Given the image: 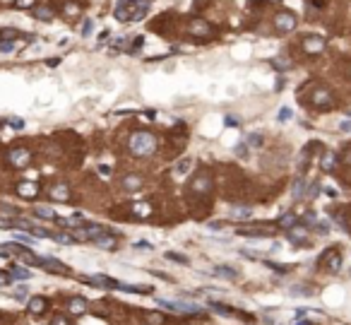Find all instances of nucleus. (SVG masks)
<instances>
[{"mask_svg": "<svg viewBox=\"0 0 351 325\" xmlns=\"http://www.w3.org/2000/svg\"><path fill=\"white\" fill-rule=\"evenodd\" d=\"M149 10V0H118L116 15L118 22H140Z\"/></svg>", "mask_w": 351, "mask_h": 325, "instance_id": "nucleus-1", "label": "nucleus"}, {"mask_svg": "<svg viewBox=\"0 0 351 325\" xmlns=\"http://www.w3.org/2000/svg\"><path fill=\"white\" fill-rule=\"evenodd\" d=\"M154 149H156V138L152 133L137 130L130 135V152L135 157H149V154H154Z\"/></svg>", "mask_w": 351, "mask_h": 325, "instance_id": "nucleus-2", "label": "nucleus"}, {"mask_svg": "<svg viewBox=\"0 0 351 325\" xmlns=\"http://www.w3.org/2000/svg\"><path fill=\"white\" fill-rule=\"evenodd\" d=\"M310 104L315 109H329L334 104V96H332V92L327 87H315L313 94H310Z\"/></svg>", "mask_w": 351, "mask_h": 325, "instance_id": "nucleus-3", "label": "nucleus"}, {"mask_svg": "<svg viewBox=\"0 0 351 325\" xmlns=\"http://www.w3.org/2000/svg\"><path fill=\"white\" fill-rule=\"evenodd\" d=\"M7 159H10V164H12V166H17V169H24V166H29L31 152H29V149H24V147H15V149H10Z\"/></svg>", "mask_w": 351, "mask_h": 325, "instance_id": "nucleus-4", "label": "nucleus"}, {"mask_svg": "<svg viewBox=\"0 0 351 325\" xmlns=\"http://www.w3.org/2000/svg\"><path fill=\"white\" fill-rule=\"evenodd\" d=\"M303 51L308 53V56H318L325 51V39L318 36V34H310V36H306L303 39Z\"/></svg>", "mask_w": 351, "mask_h": 325, "instance_id": "nucleus-5", "label": "nucleus"}, {"mask_svg": "<svg viewBox=\"0 0 351 325\" xmlns=\"http://www.w3.org/2000/svg\"><path fill=\"white\" fill-rule=\"evenodd\" d=\"M190 190H193L195 195H207V193L212 190V178H209V174H197V176L190 181Z\"/></svg>", "mask_w": 351, "mask_h": 325, "instance_id": "nucleus-6", "label": "nucleus"}, {"mask_svg": "<svg viewBox=\"0 0 351 325\" xmlns=\"http://www.w3.org/2000/svg\"><path fill=\"white\" fill-rule=\"evenodd\" d=\"M159 306H164L169 311H176V313H200V306H195V303H180V301H164V299H159Z\"/></svg>", "mask_w": 351, "mask_h": 325, "instance_id": "nucleus-7", "label": "nucleus"}, {"mask_svg": "<svg viewBox=\"0 0 351 325\" xmlns=\"http://www.w3.org/2000/svg\"><path fill=\"white\" fill-rule=\"evenodd\" d=\"M320 265L327 267V270H332V272H337V270L342 267V253H339L337 248H329L320 258Z\"/></svg>", "mask_w": 351, "mask_h": 325, "instance_id": "nucleus-8", "label": "nucleus"}, {"mask_svg": "<svg viewBox=\"0 0 351 325\" xmlns=\"http://www.w3.org/2000/svg\"><path fill=\"white\" fill-rule=\"evenodd\" d=\"M296 15H291V12H279L277 17H274V27H277V31H293L296 29Z\"/></svg>", "mask_w": 351, "mask_h": 325, "instance_id": "nucleus-9", "label": "nucleus"}, {"mask_svg": "<svg viewBox=\"0 0 351 325\" xmlns=\"http://www.w3.org/2000/svg\"><path fill=\"white\" fill-rule=\"evenodd\" d=\"M113 289L128 292V294H149V292H152V287H145V284H128V282H120V279H113Z\"/></svg>", "mask_w": 351, "mask_h": 325, "instance_id": "nucleus-10", "label": "nucleus"}, {"mask_svg": "<svg viewBox=\"0 0 351 325\" xmlns=\"http://www.w3.org/2000/svg\"><path fill=\"white\" fill-rule=\"evenodd\" d=\"M17 195H22V198H36L39 195V183L36 181H22V183H17Z\"/></svg>", "mask_w": 351, "mask_h": 325, "instance_id": "nucleus-11", "label": "nucleus"}, {"mask_svg": "<svg viewBox=\"0 0 351 325\" xmlns=\"http://www.w3.org/2000/svg\"><path fill=\"white\" fill-rule=\"evenodd\" d=\"M39 267H46L48 272H60V275H67V265L65 263H60L56 258H39Z\"/></svg>", "mask_w": 351, "mask_h": 325, "instance_id": "nucleus-12", "label": "nucleus"}, {"mask_svg": "<svg viewBox=\"0 0 351 325\" xmlns=\"http://www.w3.org/2000/svg\"><path fill=\"white\" fill-rule=\"evenodd\" d=\"M286 236H289V241H291V243H296V246H303V243L308 241V229H306V227H301V224H296L293 229H289V232H286Z\"/></svg>", "mask_w": 351, "mask_h": 325, "instance_id": "nucleus-13", "label": "nucleus"}, {"mask_svg": "<svg viewBox=\"0 0 351 325\" xmlns=\"http://www.w3.org/2000/svg\"><path fill=\"white\" fill-rule=\"evenodd\" d=\"M67 308H70L72 316H82V313H87L89 303H87V299H82V296H72L70 303H67Z\"/></svg>", "mask_w": 351, "mask_h": 325, "instance_id": "nucleus-14", "label": "nucleus"}, {"mask_svg": "<svg viewBox=\"0 0 351 325\" xmlns=\"http://www.w3.org/2000/svg\"><path fill=\"white\" fill-rule=\"evenodd\" d=\"M51 198H53L56 203H70V188H67L65 183H56V186L51 188Z\"/></svg>", "mask_w": 351, "mask_h": 325, "instance_id": "nucleus-15", "label": "nucleus"}, {"mask_svg": "<svg viewBox=\"0 0 351 325\" xmlns=\"http://www.w3.org/2000/svg\"><path fill=\"white\" fill-rule=\"evenodd\" d=\"M272 234L274 232H269V229H248V227L238 229V236H250V238H269Z\"/></svg>", "mask_w": 351, "mask_h": 325, "instance_id": "nucleus-16", "label": "nucleus"}, {"mask_svg": "<svg viewBox=\"0 0 351 325\" xmlns=\"http://www.w3.org/2000/svg\"><path fill=\"white\" fill-rule=\"evenodd\" d=\"M190 34H193V36H212L214 31H212V27L205 24L202 20H195V22L190 24Z\"/></svg>", "mask_w": 351, "mask_h": 325, "instance_id": "nucleus-17", "label": "nucleus"}, {"mask_svg": "<svg viewBox=\"0 0 351 325\" xmlns=\"http://www.w3.org/2000/svg\"><path fill=\"white\" fill-rule=\"evenodd\" d=\"M123 188H125L128 193H132V190H140V188H142V178L137 176V174H128V176L123 178Z\"/></svg>", "mask_w": 351, "mask_h": 325, "instance_id": "nucleus-18", "label": "nucleus"}, {"mask_svg": "<svg viewBox=\"0 0 351 325\" xmlns=\"http://www.w3.org/2000/svg\"><path fill=\"white\" fill-rule=\"evenodd\" d=\"M46 306H48V301H46L44 296H34V299H29V313H34V316H41V313L46 311Z\"/></svg>", "mask_w": 351, "mask_h": 325, "instance_id": "nucleus-19", "label": "nucleus"}, {"mask_svg": "<svg viewBox=\"0 0 351 325\" xmlns=\"http://www.w3.org/2000/svg\"><path fill=\"white\" fill-rule=\"evenodd\" d=\"M337 164H339V157L334 152H325L322 154V162H320L322 171H332V169H337Z\"/></svg>", "mask_w": 351, "mask_h": 325, "instance_id": "nucleus-20", "label": "nucleus"}, {"mask_svg": "<svg viewBox=\"0 0 351 325\" xmlns=\"http://www.w3.org/2000/svg\"><path fill=\"white\" fill-rule=\"evenodd\" d=\"M253 217V209L250 207H234L231 212H229V219H236V222H245V219H250Z\"/></svg>", "mask_w": 351, "mask_h": 325, "instance_id": "nucleus-21", "label": "nucleus"}, {"mask_svg": "<svg viewBox=\"0 0 351 325\" xmlns=\"http://www.w3.org/2000/svg\"><path fill=\"white\" fill-rule=\"evenodd\" d=\"M56 222H58V224H63V227H72V229H82V227L87 224L82 217H58Z\"/></svg>", "mask_w": 351, "mask_h": 325, "instance_id": "nucleus-22", "label": "nucleus"}, {"mask_svg": "<svg viewBox=\"0 0 351 325\" xmlns=\"http://www.w3.org/2000/svg\"><path fill=\"white\" fill-rule=\"evenodd\" d=\"M132 217H137V219L152 217V205H147V203H135V205H132Z\"/></svg>", "mask_w": 351, "mask_h": 325, "instance_id": "nucleus-23", "label": "nucleus"}, {"mask_svg": "<svg viewBox=\"0 0 351 325\" xmlns=\"http://www.w3.org/2000/svg\"><path fill=\"white\" fill-rule=\"evenodd\" d=\"M193 164H195V159H193V157H183V159L174 166V171L178 174V176H185V174L190 171V166H193Z\"/></svg>", "mask_w": 351, "mask_h": 325, "instance_id": "nucleus-24", "label": "nucleus"}, {"mask_svg": "<svg viewBox=\"0 0 351 325\" xmlns=\"http://www.w3.org/2000/svg\"><path fill=\"white\" fill-rule=\"evenodd\" d=\"M296 222H298V219H296V214H293V212H286V214H282V217L277 219V227H282V229H286V232H289V229L296 227Z\"/></svg>", "mask_w": 351, "mask_h": 325, "instance_id": "nucleus-25", "label": "nucleus"}, {"mask_svg": "<svg viewBox=\"0 0 351 325\" xmlns=\"http://www.w3.org/2000/svg\"><path fill=\"white\" fill-rule=\"evenodd\" d=\"M214 275H217V277H221V279H238V272H236L234 267H229V265L214 267Z\"/></svg>", "mask_w": 351, "mask_h": 325, "instance_id": "nucleus-26", "label": "nucleus"}, {"mask_svg": "<svg viewBox=\"0 0 351 325\" xmlns=\"http://www.w3.org/2000/svg\"><path fill=\"white\" fill-rule=\"evenodd\" d=\"M209 308H214L217 313H221V316H238L231 306H226V303H219V301H214V299H209Z\"/></svg>", "mask_w": 351, "mask_h": 325, "instance_id": "nucleus-27", "label": "nucleus"}, {"mask_svg": "<svg viewBox=\"0 0 351 325\" xmlns=\"http://www.w3.org/2000/svg\"><path fill=\"white\" fill-rule=\"evenodd\" d=\"M24 251H27V248H22L17 241H15V243H0V255H10V253H17V255H20V253H24Z\"/></svg>", "mask_w": 351, "mask_h": 325, "instance_id": "nucleus-28", "label": "nucleus"}, {"mask_svg": "<svg viewBox=\"0 0 351 325\" xmlns=\"http://www.w3.org/2000/svg\"><path fill=\"white\" fill-rule=\"evenodd\" d=\"M34 214H36V217H41V219H51V222H56V219H58V214H56L53 209H48V207H41V205L34 207Z\"/></svg>", "mask_w": 351, "mask_h": 325, "instance_id": "nucleus-29", "label": "nucleus"}, {"mask_svg": "<svg viewBox=\"0 0 351 325\" xmlns=\"http://www.w3.org/2000/svg\"><path fill=\"white\" fill-rule=\"evenodd\" d=\"M94 246H96V248H116V236L104 234V236L94 238Z\"/></svg>", "mask_w": 351, "mask_h": 325, "instance_id": "nucleus-30", "label": "nucleus"}, {"mask_svg": "<svg viewBox=\"0 0 351 325\" xmlns=\"http://www.w3.org/2000/svg\"><path fill=\"white\" fill-rule=\"evenodd\" d=\"M145 323H149V325H164V323H166V318H164L161 313L152 311V313H145Z\"/></svg>", "mask_w": 351, "mask_h": 325, "instance_id": "nucleus-31", "label": "nucleus"}, {"mask_svg": "<svg viewBox=\"0 0 351 325\" xmlns=\"http://www.w3.org/2000/svg\"><path fill=\"white\" fill-rule=\"evenodd\" d=\"M306 195V178H296L293 183V198H303Z\"/></svg>", "mask_w": 351, "mask_h": 325, "instance_id": "nucleus-32", "label": "nucleus"}, {"mask_svg": "<svg viewBox=\"0 0 351 325\" xmlns=\"http://www.w3.org/2000/svg\"><path fill=\"white\" fill-rule=\"evenodd\" d=\"M10 277H15V279H29V277H31V270H24V267H12Z\"/></svg>", "mask_w": 351, "mask_h": 325, "instance_id": "nucleus-33", "label": "nucleus"}, {"mask_svg": "<svg viewBox=\"0 0 351 325\" xmlns=\"http://www.w3.org/2000/svg\"><path fill=\"white\" fill-rule=\"evenodd\" d=\"M34 15H36V20H53V10L51 7H36Z\"/></svg>", "mask_w": 351, "mask_h": 325, "instance_id": "nucleus-34", "label": "nucleus"}, {"mask_svg": "<svg viewBox=\"0 0 351 325\" xmlns=\"http://www.w3.org/2000/svg\"><path fill=\"white\" fill-rule=\"evenodd\" d=\"M17 260H20V263H24V265H36V263H39V258H36V255H31V253H27V251H24V253H20V255H17Z\"/></svg>", "mask_w": 351, "mask_h": 325, "instance_id": "nucleus-35", "label": "nucleus"}, {"mask_svg": "<svg viewBox=\"0 0 351 325\" xmlns=\"http://www.w3.org/2000/svg\"><path fill=\"white\" fill-rule=\"evenodd\" d=\"M166 258H169V260H174V263H180V265H188V258H185V255H180V253H174V251H169V253H166Z\"/></svg>", "mask_w": 351, "mask_h": 325, "instance_id": "nucleus-36", "label": "nucleus"}, {"mask_svg": "<svg viewBox=\"0 0 351 325\" xmlns=\"http://www.w3.org/2000/svg\"><path fill=\"white\" fill-rule=\"evenodd\" d=\"M272 65H274V68H279V70H286V68H291V60H286L284 56H279V58L272 60Z\"/></svg>", "mask_w": 351, "mask_h": 325, "instance_id": "nucleus-37", "label": "nucleus"}, {"mask_svg": "<svg viewBox=\"0 0 351 325\" xmlns=\"http://www.w3.org/2000/svg\"><path fill=\"white\" fill-rule=\"evenodd\" d=\"M12 5H15L17 10H29V7H34V5H36V0H15Z\"/></svg>", "mask_w": 351, "mask_h": 325, "instance_id": "nucleus-38", "label": "nucleus"}, {"mask_svg": "<svg viewBox=\"0 0 351 325\" xmlns=\"http://www.w3.org/2000/svg\"><path fill=\"white\" fill-rule=\"evenodd\" d=\"M277 118H279V123L291 120V109H286V106H284V109H279V116H277Z\"/></svg>", "mask_w": 351, "mask_h": 325, "instance_id": "nucleus-39", "label": "nucleus"}, {"mask_svg": "<svg viewBox=\"0 0 351 325\" xmlns=\"http://www.w3.org/2000/svg\"><path fill=\"white\" fill-rule=\"evenodd\" d=\"M17 48V41H0V51L7 53V51H15Z\"/></svg>", "mask_w": 351, "mask_h": 325, "instance_id": "nucleus-40", "label": "nucleus"}, {"mask_svg": "<svg viewBox=\"0 0 351 325\" xmlns=\"http://www.w3.org/2000/svg\"><path fill=\"white\" fill-rule=\"evenodd\" d=\"M15 241H20V243H36V236H27V234H15Z\"/></svg>", "mask_w": 351, "mask_h": 325, "instance_id": "nucleus-41", "label": "nucleus"}, {"mask_svg": "<svg viewBox=\"0 0 351 325\" xmlns=\"http://www.w3.org/2000/svg\"><path fill=\"white\" fill-rule=\"evenodd\" d=\"M51 325H72L70 323V318H67V316H53V321H51Z\"/></svg>", "mask_w": 351, "mask_h": 325, "instance_id": "nucleus-42", "label": "nucleus"}, {"mask_svg": "<svg viewBox=\"0 0 351 325\" xmlns=\"http://www.w3.org/2000/svg\"><path fill=\"white\" fill-rule=\"evenodd\" d=\"M291 294H293V296H310L313 292H310L308 287H293V289H291Z\"/></svg>", "mask_w": 351, "mask_h": 325, "instance_id": "nucleus-43", "label": "nucleus"}, {"mask_svg": "<svg viewBox=\"0 0 351 325\" xmlns=\"http://www.w3.org/2000/svg\"><path fill=\"white\" fill-rule=\"evenodd\" d=\"M267 267H272L274 272H279V275H284V272H289L291 267L289 265H277V263H267Z\"/></svg>", "mask_w": 351, "mask_h": 325, "instance_id": "nucleus-44", "label": "nucleus"}, {"mask_svg": "<svg viewBox=\"0 0 351 325\" xmlns=\"http://www.w3.org/2000/svg\"><path fill=\"white\" fill-rule=\"evenodd\" d=\"M63 10H65V15H80V7H77V5H72V2H67Z\"/></svg>", "mask_w": 351, "mask_h": 325, "instance_id": "nucleus-45", "label": "nucleus"}, {"mask_svg": "<svg viewBox=\"0 0 351 325\" xmlns=\"http://www.w3.org/2000/svg\"><path fill=\"white\" fill-rule=\"evenodd\" d=\"M318 190H320V186H318V183H313V186L308 188V193H306V198H315V195H318Z\"/></svg>", "mask_w": 351, "mask_h": 325, "instance_id": "nucleus-46", "label": "nucleus"}, {"mask_svg": "<svg viewBox=\"0 0 351 325\" xmlns=\"http://www.w3.org/2000/svg\"><path fill=\"white\" fill-rule=\"evenodd\" d=\"M303 222H306V224H318V217H315L313 212H308V214L303 217Z\"/></svg>", "mask_w": 351, "mask_h": 325, "instance_id": "nucleus-47", "label": "nucleus"}, {"mask_svg": "<svg viewBox=\"0 0 351 325\" xmlns=\"http://www.w3.org/2000/svg\"><path fill=\"white\" fill-rule=\"evenodd\" d=\"M236 154H238L241 159H243V157H248V147H245V145H238V147H236Z\"/></svg>", "mask_w": 351, "mask_h": 325, "instance_id": "nucleus-48", "label": "nucleus"}, {"mask_svg": "<svg viewBox=\"0 0 351 325\" xmlns=\"http://www.w3.org/2000/svg\"><path fill=\"white\" fill-rule=\"evenodd\" d=\"M99 171H101V176H111V169H109L106 164H101V166H99Z\"/></svg>", "mask_w": 351, "mask_h": 325, "instance_id": "nucleus-49", "label": "nucleus"}, {"mask_svg": "<svg viewBox=\"0 0 351 325\" xmlns=\"http://www.w3.org/2000/svg\"><path fill=\"white\" fill-rule=\"evenodd\" d=\"M250 145H263V138H260V135H253V138H250Z\"/></svg>", "mask_w": 351, "mask_h": 325, "instance_id": "nucleus-50", "label": "nucleus"}, {"mask_svg": "<svg viewBox=\"0 0 351 325\" xmlns=\"http://www.w3.org/2000/svg\"><path fill=\"white\" fill-rule=\"evenodd\" d=\"M318 232H320V234H327V232H329V227H327L325 222H320V224H318Z\"/></svg>", "mask_w": 351, "mask_h": 325, "instance_id": "nucleus-51", "label": "nucleus"}, {"mask_svg": "<svg viewBox=\"0 0 351 325\" xmlns=\"http://www.w3.org/2000/svg\"><path fill=\"white\" fill-rule=\"evenodd\" d=\"M325 193H327L329 198H337V188H325Z\"/></svg>", "mask_w": 351, "mask_h": 325, "instance_id": "nucleus-52", "label": "nucleus"}, {"mask_svg": "<svg viewBox=\"0 0 351 325\" xmlns=\"http://www.w3.org/2000/svg\"><path fill=\"white\" fill-rule=\"evenodd\" d=\"M221 227H224L221 222H209V229H221Z\"/></svg>", "mask_w": 351, "mask_h": 325, "instance_id": "nucleus-53", "label": "nucleus"}, {"mask_svg": "<svg viewBox=\"0 0 351 325\" xmlns=\"http://www.w3.org/2000/svg\"><path fill=\"white\" fill-rule=\"evenodd\" d=\"M342 130H347V133H351V120H344V123H342Z\"/></svg>", "mask_w": 351, "mask_h": 325, "instance_id": "nucleus-54", "label": "nucleus"}, {"mask_svg": "<svg viewBox=\"0 0 351 325\" xmlns=\"http://www.w3.org/2000/svg\"><path fill=\"white\" fill-rule=\"evenodd\" d=\"M7 282H10V275H2V272H0V284H7Z\"/></svg>", "mask_w": 351, "mask_h": 325, "instance_id": "nucleus-55", "label": "nucleus"}, {"mask_svg": "<svg viewBox=\"0 0 351 325\" xmlns=\"http://www.w3.org/2000/svg\"><path fill=\"white\" fill-rule=\"evenodd\" d=\"M10 123H12V125H15V128H22V125H24V123H22V120H17V118H12V120H10Z\"/></svg>", "mask_w": 351, "mask_h": 325, "instance_id": "nucleus-56", "label": "nucleus"}, {"mask_svg": "<svg viewBox=\"0 0 351 325\" xmlns=\"http://www.w3.org/2000/svg\"><path fill=\"white\" fill-rule=\"evenodd\" d=\"M135 246H137V248H152V246H149V243H145V241H137Z\"/></svg>", "mask_w": 351, "mask_h": 325, "instance_id": "nucleus-57", "label": "nucleus"}, {"mask_svg": "<svg viewBox=\"0 0 351 325\" xmlns=\"http://www.w3.org/2000/svg\"><path fill=\"white\" fill-rule=\"evenodd\" d=\"M344 164H351V149H347V157H344Z\"/></svg>", "mask_w": 351, "mask_h": 325, "instance_id": "nucleus-58", "label": "nucleus"}, {"mask_svg": "<svg viewBox=\"0 0 351 325\" xmlns=\"http://www.w3.org/2000/svg\"><path fill=\"white\" fill-rule=\"evenodd\" d=\"M226 125H238V120H236V118H229V116H226Z\"/></svg>", "mask_w": 351, "mask_h": 325, "instance_id": "nucleus-59", "label": "nucleus"}, {"mask_svg": "<svg viewBox=\"0 0 351 325\" xmlns=\"http://www.w3.org/2000/svg\"><path fill=\"white\" fill-rule=\"evenodd\" d=\"M82 31H85V34H89V31H91V22H85V29H82Z\"/></svg>", "mask_w": 351, "mask_h": 325, "instance_id": "nucleus-60", "label": "nucleus"}, {"mask_svg": "<svg viewBox=\"0 0 351 325\" xmlns=\"http://www.w3.org/2000/svg\"><path fill=\"white\" fill-rule=\"evenodd\" d=\"M296 325H310V323H296Z\"/></svg>", "mask_w": 351, "mask_h": 325, "instance_id": "nucleus-61", "label": "nucleus"}, {"mask_svg": "<svg viewBox=\"0 0 351 325\" xmlns=\"http://www.w3.org/2000/svg\"><path fill=\"white\" fill-rule=\"evenodd\" d=\"M349 222H351V207H349Z\"/></svg>", "mask_w": 351, "mask_h": 325, "instance_id": "nucleus-62", "label": "nucleus"}]
</instances>
